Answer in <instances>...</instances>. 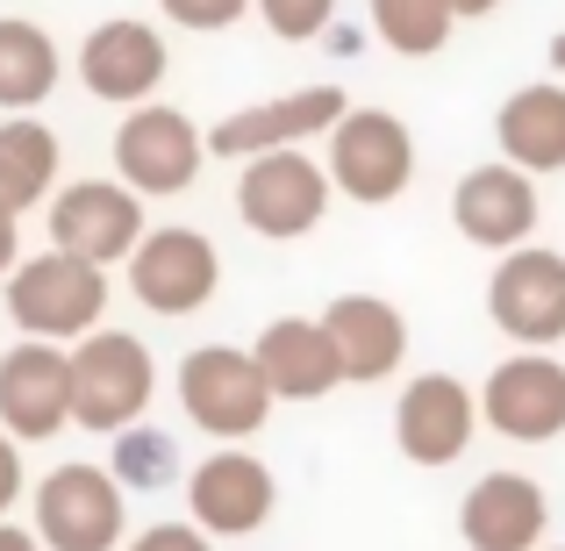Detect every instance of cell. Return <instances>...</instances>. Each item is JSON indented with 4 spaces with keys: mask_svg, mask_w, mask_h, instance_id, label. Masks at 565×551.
<instances>
[{
    "mask_svg": "<svg viewBox=\"0 0 565 551\" xmlns=\"http://www.w3.org/2000/svg\"><path fill=\"white\" fill-rule=\"evenodd\" d=\"M273 501H279V487H273V473H265V458L236 452V444L207 452L201 466L186 473L193 530H207V538H250V530H265Z\"/></svg>",
    "mask_w": 565,
    "mask_h": 551,
    "instance_id": "cell-11",
    "label": "cell"
},
{
    "mask_svg": "<svg viewBox=\"0 0 565 551\" xmlns=\"http://www.w3.org/2000/svg\"><path fill=\"white\" fill-rule=\"evenodd\" d=\"M552 530V501L530 473H487L458 509V538L472 551H537Z\"/></svg>",
    "mask_w": 565,
    "mask_h": 551,
    "instance_id": "cell-18",
    "label": "cell"
},
{
    "mask_svg": "<svg viewBox=\"0 0 565 551\" xmlns=\"http://www.w3.org/2000/svg\"><path fill=\"white\" fill-rule=\"evenodd\" d=\"M472 430H480V394H466V380H451V372L408 380V394H401V409H394V444L415 466H451V458H466Z\"/></svg>",
    "mask_w": 565,
    "mask_h": 551,
    "instance_id": "cell-14",
    "label": "cell"
},
{
    "mask_svg": "<svg viewBox=\"0 0 565 551\" xmlns=\"http://www.w3.org/2000/svg\"><path fill=\"white\" fill-rule=\"evenodd\" d=\"M51 86H57V43L43 36L36 22L8 14V22H0V108L22 115V108H36V100H51Z\"/></svg>",
    "mask_w": 565,
    "mask_h": 551,
    "instance_id": "cell-22",
    "label": "cell"
},
{
    "mask_svg": "<svg viewBox=\"0 0 565 551\" xmlns=\"http://www.w3.org/2000/svg\"><path fill=\"white\" fill-rule=\"evenodd\" d=\"M258 14H265V29H273V36L308 43V36H322V29H330L337 0H258Z\"/></svg>",
    "mask_w": 565,
    "mask_h": 551,
    "instance_id": "cell-26",
    "label": "cell"
},
{
    "mask_svg": "<svg viewBox=\"0 0 565 551\" xmlns=\"http://www.w3.org/2000/svg\"><path fill=\"white\" fill-rule=\"evenodd\" d=\"M451 222L466 230V244H487V251H523L530 230H537V187H530L523 166H472L466 180L451 187Z\"/></svg>",
    "mask_w": 565,
    "mask_h": 551,
    "instance_id": "cell-15",
    "label": "cell"
},
{
    "mask_svg": "<svg viewBox=\"0 0 565 551\" xmlns=\"http://www.w3.org/2000/svg\"><path fill=\"white\" fill-rule=\"evenodd\" d=\"M79 80L94 100L115 108H151L158 80H166V36L151 22H100L79 43Z\"/></svg>",
    "mask_w": 565,
    "mask_h": 551,
    "instance_id": "cell-17",
    "label": "cell"
},
{
    "mask_svg": "<svg viewBox=\"0 0 565 551\" xmlns=\"http://www.w3.org/2000/svg\"><path fill=\"white\" fill-rule=\"evenodd\" d=\"M14 495H22V452H14V437L0 430V523H8Z\"/></svg>",
    "mask_w": 565,
    "mask_h": 551,
    "instance_id": "cell-29",
    "label": "cell"
},
{
    "mask_svg": "<svg viewBox=\"0 0 565 551\" xmlns=\"http://www.w3.org/2000/svg\"><path fill=\"white\" fill-rule=\"evenodd\" d=\"M373 29L401 57H437L451 43L458 14H451V0H373Z\"/></svg>",
    "mask_w": 565,
    "mask_h": 551,
    "instance_id": "cell-24",
    "label": "cell"
},
{
    "mask_svg": "<svg viewBox=\"0 0 565 551\" xmlns=\"http://www.w3.org/2000/svg\"><path fill=\"white\" fill-rule=\"evenodd\" d=\"M143 236L151 230H143L137 187L72 180L51 201V251H72V258H94V265H122V258H137Z\"/></svg>",
    "mask_w": 565,
    "mask_h": 551,
    "instance_id": "cell-7",
    "label": "cell"
},
{
    "mask_svg": "<svg viewBox=\"0 0 565 551\" xmlns=\"http://www.w3.org/2000/svg\"><path fill=\"white\" fill-rule=\"evenodd\" d=\"M487 316H494L501 337H515L530 351L558 345L565 337V258L544 244L509 251L494 265V279H487Z\"/></svg>",
    "mask_w": 565,
    "mask_h": 551,
    "instance_id": "cell-5",
    "label": "cell"
},
{
    "mask_svg": "<svg viewBox=\"0 0 565 551\" xmlns=\"http://www.w3.org/2000/svg\"><path fill=\"white\" fill-rule=\"evenodd\" d=\"M43 551H115L122 544V487L100 466H57L36 487Z\"/></svg>",
    "mask_w": 565,
    "mask_h": 551,
    "instance_id": "cell-8",
    "label": "cell"
},
{
    "mask_svg": "<svg viewBox=\"0 0 565 551\" xmlns=\"http://www.w3.org/2000/svg\"><path fill=\"white\" fill-rule=\"evenodd\" d=\"M129 551H215L207 544V530H186V523H151V530H137V544Z\"/></svg>",
    "mask_w": 565,
    "mask_h": 551,
    "instance_id": "cell-28",
    "label": "cell"
},
{
    "mask_svg": "<svg viewBox=\"0 0 565 551\" xmlns=\"http://www.w3.org/2000/svg\"><path fill=\"white\" fill-rule=\"evenodd\" d=\"M330 180L365 208H386L415 180V137L386 108H351L330 137Z\"/></svg>",
    "mask_w": 565,
    "mask_h": 551,
    "instance_id": "cell-10",
    "label": "cell"
},
{
    "mask_svg": "<svg viewBox=\"0 0 565 551\" xmlns=\"http://www.w3.org/2000/svg\"><path fill=\"white\" fill-rule=\"evenodd\" d=\"M494 8H501V0H451L458 22H480V14H494Z\"/></svg>",
    "mask_w": 565,
    "mask_h": 551,
    "instance_id": "cell-32",
    "label": "cell"
},
{
    "mask_svg": "<svg viewBox=\"0 0 565 551\" xmlns=\"http://www.w3.org/2000/svg\"><path fill=\"white\" fill-rule=\"evenodd\" d=\"M51 187H57V137L43 123H29V115H14V123L0 129V201L22 215V208H36Z\"/></svg>",
    "mask_w": 565,
    "mask_h": 551,
    "instance_id": "cell-23",
    "label": "cell"
},
{
    "mask_svg": "<svg viewBox=\"0 0 565 551\" xmlns=\"http://www.w3.org/2000/svg\"><path fill=\"white\" fill-rule=\"evenodd\" d=\"M250 351H258V365H265V380H273L279 401H322L330 386H344V359H337L322 322L279 316V322H265V337Z\"/></svg>",
    "mask_w": 565,
    "mask_h": 551,
    "instance_id": "cell-20",
    "label": "cell"
},
{
    "mask_svg": "<svg viewBox=\"0 0 565 551\" xmlns=\"http://www.w3.org/2000/svg\"><path fill=\"white\" fill-rule=\"evenodd\" d=\"M151 394H158V365L143 351V337H129V330L79 337V351H72V423L122 437V430L143 423Z\"/></svg>",
    "mask_w": 565,
    "mask_h": 551,
    "instance_id": "cell-1",
    "label": "cell"
},
{
    "mask_svg": "<svg viewBox=\"0 0 565 551\" xmlns=\"http://www.w3.org/2000/svg\"><path fill=\"white\" fill-rule=\"evenodd\" d=\"M0 551H43V538H29V530H14V523H0Z\"/></svg>",
    "mask_w": 565,
    "mask_h": 551,
    "instance_id": "cell-31",
    "label": "cell"
},
{
    "mask_svg": "<svg viewBox=\"0 0 565 551\" xmlns=\"http://www.w3.org/2000/svg\"><path fill=\"white\" fill-rule=\"evenodd\" d=\"M322 330H330L337 359H344V380H359V386L386 380V372L401 365V351H408V322H401V308L380 301V294H337Z\"/></svg>",
    "mask_w": 565,
    "mask_h": 551,
    "instance_id": "cell-19",
    "label": "cell"
},
{
    "mask_svg": "<svg viewBox=\"0 0 565 551\" xmlns=\"http://www.w3.org/2000/svg\"><path fill=\"white\" fill-rule=\"evenodd\" d=\"M100 308H108V265L72 258V251H43V258L8 273V316L43 345L65 337H94Z\"/></svg>",
    "mask_w": 565,
    "mask_h": 551,
    "instance_id": "cell-2",
    "label": "cell"
},
{
    "mask_svg": "<svg viewBox=\"0 0 565 551\" xmlns=\"http://www.w3.org/2000/svg\"><path fill=\"white\" fill-rule=\"evenodd\" d=\"M158 8H166L180 29H201L207 36V29H230L236 14H244V0H158Z\"/></svg>",
    "mask_w": 565,
    "mask_h": 551,
    "instance_id": "cell-27",
    "label": "cell"
},
{
    "mask_svg": "<svg viewBox=\"0 0 565 551\" xmlns=\"http://www.w3.org/2000/svg\"><path fill=\"white\" fill-rule=\"evenodd\" d=\"M330 187H337L330 166H316L301 151H265L236 180V215H244V230L273 236V244H294V236H308L330 215Z\"/></svg>",
    "mask_w": 565,
    "mask_h": 551,
    "instance_id": "cell-4",
    "label": "cell"
},
{
    "mask_svg": "<svg viewBox=\"0 0 565 551\" xmlns=\"http://www.w3.org/2000/svg\"><path fill=\"white\" fill-rule=\"evenodd\" d=\"M494 137H501V158L523 166L530 180L537 172H565V86L544 80V86L509 94L494 115Z\"/></svg>",
    "mask_w": 565,
    "mask_h": 551,
    "instance_id": "cell-21",
    "label": "cell"
},
{
    "mask_svg": "<svg viewBox=\"0 0 565 551\" xmlns=\"http://www.w3.org/2000/svg\"><path fill=\"white\" fill-rule=\"evenodd\" d=\"M115 473H122L129 487H166L180 466H172V444L158 437V430L137 423V430H122V437H115Z\"/></svg>",
    "mask_w": 565,
    "mask_h": 551,
    "instance_id": "cell-25",
    "label": "cell"
},
{
    "mask_svg": "<svg viewBox=\"0 0 565 551\" xmlns=\"http://www.w3.org/2000/svg\"><path fill=\"white\" fill-rule=\"evenodd\" d=\"M0 273H14V208L0 201Z\"/></svg>",
    "mask_w": 565,
    "mask_h": 551,
    "instance_id": "cell-30",
    "label": "cell"
},
{
    "mask_svg": "<svg viewBox=\"0 0 565 551\" xmlns=\"http://www.w3.org/2000/svg\"><path fill=\"white\" fill-rule=\"evenodd\" d=\"M222 287V258L215 244H207L201 230H151L137 244V258H129V294H137L151 316H193V308H207Z\"/></svg>",
    "mask_w": 565,
    "mask_h": 551,
    "instance_id": "cell-9",
    "label": "cell"
},
{
    "mask_svg": "<svg viewBox=\"0 0 565 551\" xmlns=\"http://www.w3.org/2000/svg\"><path fill=\"white\" fill-rule=\"evenodd\" d=\"M552 72H565V36H552Z\"/></svg>",
    "mask_w": 565,
    "mask_h": 551,
    "instance_id": "cell-33",
    "label": "cell"
},
{
    "mask_svg": "<svg viewBox=\"0 0 565 551\" xmlns=\"http://www.w3.org/2000/svg\"><path fill=\"white\" fill-rule=\"evenodd\" d=\"M207 158V137L186 123L180 108H137L122 129H115V166H122V187L137 193H180L193 187V172H201Z\"/></svg>",
    "mask_w": 565,
    "mask_h": 551,
    "instance_id": "cell-13",
    "label": "cell"
},
{
    "mask_svg": "<svg viewBox=\"0 0 565 551\" xmlns=\"http://www.w3.org/2000/svg\"><path fill=\"white\" fill-rule=\"evenodd\" d=\"M351 115V100L337 86H301V94L258 100V108H236L207 129V151L215 158H265V151H301V137H337V123Z\"/></svg>",
    "mask_w": 565,
    "mask_h": 551,
    "instance_id": "cell-6",
    "label": "cell"
},
{
    "mask_svg": "<svg viewBox=\"0 0 565 551\" xmlns=\"http://www.w3.org/2000/svg\"><path fill=\"white\" fill-rule=\"evenodd\" d=\"M180 401H186V415L207 430V437L236 444V437H250V430H265V415H273L279 394H273V380H265L258 351L201 345L180 365Z\"/></svg>",
    "mask_w": 565,
    "mask_h": 551,
    "instance_id": "cell-3",
    "label": "cell"
},
{
    "mask_svg": "<svg viewBox=\"0 0 565 551\" xmlns=\"http://www.w3.org/2000/svg\"><path fill=\"white\" fill-rule=\"evenodd\" d=\"M72 423V359L43 337L0 359V430L14 444H43Z\"/></svg>",
    "mask_w": 565,
    "mask_h": 551,
    "instance_id": "cell-12",
    "label": "cell"
},
{
    "mask_svg": "<svg viewBox=\"0 0 565 551\" xmlns=\"http://www.w3.org/2000/svg\"><path fill=\"white\" fill-rule=\"evenodd\" d=\"M480 415L509 444H552L565 430V365L558 359H501L480 386Z\"/></svg>",
    "mask_w": 565,
    "mask_h": 551,
    "instance_id": "cell-16",
    "label": "cell"
}]
</instances>
